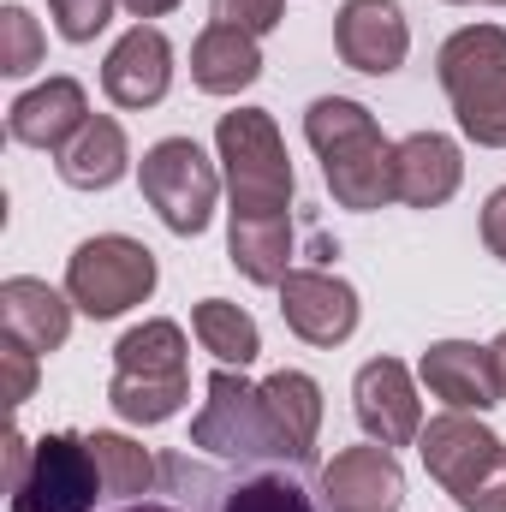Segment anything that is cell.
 Returning <instances> with one entry per match:
<instances>
[{
    "instance_id": "cell-11",
    "label": "cell",
    "mask_w": 506,
    "mask_h": 512,
    "mask_svg": "<svg viewBox=\"0 0 506 512\" xmlns=\"http://www.w3.org/2000/svg\"><path fill=\"white\" fill-rule=\"evenodd\" d=\"M352 411L364 423V435L381 447H417L423 435V399L411 387V370L399 358H370L352 382Z\"/></svg>"
},
{
    "instance_id": "cell-17",
    "label": "cell",
    "mask_w": 506,
    "mask_h": 512,
    "mask_svg": "<svg viewBox=\"0 0 506 512\" xmlns=\"http://www.w3.org/2000/svg\"><path fill=\"white\" fill-rule=\"evenodd\" d=\"M417 376H423V387H429L447 411H477V417H483V411L501 405L489 346H471V340H435V346L417 358Z\"/></svg>"
},
{
    "instance_id": "cell-1",
    "label": "cell",
    "mask_w": 506,
    "mask_h": 512,
    "mask_svg": "<svg viewBox=\"0 0 506 512\" xmlns=\"http://www.w3.org/2000/svg\"><path fill=\"white\" fill-rule=\"evenodd\" d=\"M304 137L322 155V179H328V191H334L340 209L370 215V209L399 203L393 143L381 137L376 114L364 102H352V96H316L310 114H304Z\"/></svg>"
},
{
    "instance_id": "cell-21",
    "label": "cell",
    "mask_w": 506,
    "mask_h": 512,
    "mask_svg": "<svg viewBox=\"0 0 506 512\" xmlns=\"http://www.w3.org/2000/svg\"><path fill=\"white\" fill-rule=\"evenodd\" d=\"M54 161H60V179H66L72 191H108V185L126 179V167H131L126 126L108 120V114H90V126L78 131Z\"/></svg>"
},
{
    "instance_id": "cell-15",
    "label": "cell",
    "mask_w": 506,
    "mask_h": 512,
    "mask_svg": "<svg viewBox=\"0 0 506 512\" xmlns=\"http://www.w3.org/2000/svg\"><path fill=\"white\" fill-rule=\"evenodd\" d=\"M84 126H90V96L78 78H48L6 108V137L24 149H48V155H60Z\"/></svg>"
},
{
    "instance_id": "cell-4",
    "label": "cell",
    "mask_w": 506,
    "mask_h": 512,
    "mask_svg": "<svg viewBox=\"0 0 506 512\" xmlns=\"http://www.w3.org/2000/svg\"><path fill=\"white\" fill-rule=\"evenodd\" d=\"M423 471L465 512H506V441L477 411H441L417 435Z\"/></svg>"
},
{
    "instance_id": "cell-14",
    "label": "cell",
    "mask_w": 506,
    "mask_h": 512,
    "mask_svg": "<svg viewBox=\"0 0 506 512\" xmlns=\"http://www.w3.org/2000/svg\"><path fill=\"white\" fill-rule=\"evenodd\" d=\"M334 48L352 72H370V78L399 72L411 54V24L399 0H346L334 18Z\"/></svg>"
},
{
    "instance_id": "cell-19",
    "label": "cell",
    "mask_w": 506,
    "mask_h": 512,
    "mask_svg": "<svg viewBox=\"0 0 506 512\" xmlns=\"http://www.w3.org/2000/svg\"><path fill=\"white\" fill-rule=\"evenodd\" d=\"M262 405H268V417H274L280 459L310 465V459H316V435H322V387L310 382L304 370H274V376L262 382Z\"/></svg>"
},
{
    "instance_id": "cell-22",
    "label": "cell",
    "mask_w": 506,
    "mask_h": 512,
    "mask_svg": "<svg viewBox=\"0 0 506 512\" xmlns=\"http://www.w3.org/2000/svg\"><path fill=\"white\" fill-rule=\"evenodd\" d=\"M227 256L251 286H280L292 274V215H233Z\"/></svg>"
},
{
    "instance_id": "cell-10",
    "label": "cell",
    "mask_w": 506,
    "mask_h": 512,
    "mask_svg": "<svg viewBox=\"0 0 506 512\" xmlns=\"http://www.w3.org/2000/svg\"><path fill=\"white\" fill-rule=\"evenodd\" d=\"M280 316H286V328L304 340V346H322V352H334V346H346L352 334H358V292L340 280V274H328V268H292L280 286Z\"/></svg>"
},
{
    "instance_id": "cell-2",
    "label": "cell",
    "mask_w": 506,
    "mask_h": 512,
    "mask_svg": "<svg viewBox=\"0 0 506 512\" xmlns=\"http://www.w3.org/2000/svg\"><path fill=\"white\" fill-rule=\"evenodd\" d=\"M185 328L167 322V316H149L120 334L114 346V382H108V405L126 417V423H167L179 417L185 393H191V370H185Z\"/></svg>"
},
{
    "instance_id": "cell-13",
    "label": "cell",
    "mask_w": 506,
    "mask_h": 512,
    "mask_svg": "<svg viewBox=\"0 0 506 512\" xmlns=\"http://www.w3.org/2000/svg\"><path fill=\"white\" fill-rule=\"evenodd\" d=\"M102 90L126 114L155 108L173 90V42L155 24H131L126 36L108 48V60H102Z\"/></svg>"
},
{
    "instance_id": "cell-26",
    "label": "cell",
    "mask_w": 506,
    "mask_h": 512,
    "mask_svg": "<svg viewBox=\"0 0 506 512\" xmlns=\"http://www.w3.org/2000/svg\"><path fill=\"white\" fill-rule=\"evenodd\" d=\"M221 512H316L310 507V495L292 483V477H251V483H239V489H227V501Z\"/></svg>"
},
{
    "instance_id": "cell-18",
    "label": "cell",
    "mask_w": 506,
    "mask_h": 512,
    "mask_svg": "<svg viewBox=\"0 0 506 512\" xmlns=\"http://www.w3.org/2000/svg\"><path fill=\"white\" fill-rule=\"evenodd\" d=\"M393 185H399L405 209H441L465 185L459 143L441 137V131H411L405 143H393Z\"/></svg>"
},
{
    "instance_id": "cell-25",
    "label": "cell",
    "mask_w": 506,
    "mask_h": 512,
    "mask_svg": "<svg viewBox=\"0 0 506 512\" xmlns=\"http://www.w3.org/2000/svg\"><path fill=\"white\" fill-rule=\"evenodd\" d=\"M42 30H36V18L24 12V6H0V72L6 78H24V72H36L42 66Z\"/></svg>"
},
{
    "instance_id": "cell-5",
    "label": "cell",
    "mask_w": 506,
    "mask_h": 512,
    "mask_svg": "<svg viewBox=\"0 0 506 512\" xmlns=\"http://www.w3.org/2000/svg\"><path fill=\"white\" fill-rule=\"evenodd\" d=\"M215 149H221L233 215H292V161H286V137L268 108L221 114Z\"/></svg>"
},
{
    "instance_id": "cell-23",
    "label": "cell",
    "mask_w": 506,
    "mask_h": 512,
    "mask_svg": "<svg viewBox=\"0 0 506 512\" xmlns=\"http://www.w3.org/2000/svg\"><path fill=\"white\" fill-rule=\"evenodd\" d=\"M191 328H197L203 352H215L227 370H251L256 358H262V328H256V316L239 310V304H227V298H203V304L191 310Z\"/></svg>"
},
{
    "instance_id": "cell-6",
    "label": "cell",
    "mask_w": 506,
    "mask_h": 512,
    "mask_svg": "<svg viewBox=\"0 0 506 512\" xmlns=\"http://www.w3.org/2000/svg\"><path fill=\"white\" fill-rule=\"evenodd\" d=\"M137 185H143V203L161 215L167 233L179 239H197L209 221H215V203H221V173L215 161L191 143V137H161L143 149V167H137Z\"/></svg>"
},
{
    "instance_id": "cell-30",
    "label": "cell",
    "mask_w": 506,
    "mask_h": 512,
    "mask_svg": "<svg viewBox=\"0 0 506 512\" xmlns=\"http://www.w3.org/2000/svg\"><path fill=\"white\" fill-rule=\"evenodd\" d=\"M483 245H489V256L506 262V185L483 203Z\"/></svg>"
},
{
    "instance_id": "cell-27",
    "label": "cell",
    "mask_w": 506,
    "mask_h": 512,
    "mask_svg": "<svg viewBox=\"0 0 506 512\" xmlns=\"http://www.w3.org/2000/svg\"><path fill=\"white\" fill-rule=\"evenodd\" d=\"M114 6H120V0H48V12H54V30H60L66 42H96V36L108 30Z\"/></svg>"
},
{
    "instance_id": "cell-28",
    "label": "cell",
    "mask_w": 506,
    "mask_h": 512,
    "mask_svg": "<svg viewBox=\"0 0 506 512\" xmlns=\"http://www.w3.org/2000/svg\"><path fill=\"white\" fill-rule=\"evenodd\" d=\"M280 18H286V0H215V24H233L251 36L280 30Z\"/></svg>"
},
{
    "instance_id": "cell-29",
    "label": "cell",
    "mask_w": 506,
    "mask_h": 512,
    "mask_svg": "<svg viewBox=\"0 0 506 512\" xmlns=\"http://www.w3.org/2000/svg\"><path fill=\"white\" fill-rule=\"evenodd\" d=\"M0 370H6V399L24 405L36 393V352L18 346V340H0Z\"/></svg>"
},
{
    "instance_id": "cell-33",
    "label": "cell",
    "mask_w": 506,
    "mask_h": 512,
    "mask_svg": "<svg viewBox=\"0 0 506 512\" xmlns=\"http://www.w3.org/2000/svg\"><path fill=\"white\" fill-rule=\"evenodd\" d=\"M447 6H471V0H447ZM489 6H506V0H489Z\"/></svg>"
},
{
    "instance_id": "cell-7",
    "label": "cell",
    "mask_w": 506,
    "mask_h": 512,
    "mask_svg": "<svg viewBox=\"0 0 506 512\" xmlns=\"http://www.w3.org/2000/svg\"><path fill=\"white\" fill-rule=\"evenodd\" d=\"M155 280H161L155 251L126 239V233H96L66 262V298L90 322H114V316H126L131 304H149Z\"/></svg>"
},
{
    "instance_id": "cell-8",
    "label": "cell",
    "mask_w": 506,
    "mask_h": 512,
    "mask_svg": "<svg viewBox=\"0 0 506 512\" xmlns=\"http://www.w3.org/2000/svg\"><path fill=\"white\" fill-rule=\"evenodd\" d=\"M203 411L191 417V447L215 453V459H280V435L274 417L262 405V387L245 382V370H215L203 387Z\"/></svg>"
},
{
    "instance_id": "cell-3",
    "label": "cell",
    "mask_w": 506,
    "mask_h": 512,
    "mask_svg": "<svg viewBox=\"0 0 506 512\" xmlns=\"http://www.w3.org/2000/svg\"><path fill=\"white\" fill-rule=\"evenodd\" d=\"M435 78L453 102V120L471 143L506 149V30L501 24H465L441 42Z\"/></svg>"
},
{
    "instance_id": "cell-32",
    "label": "cell",
    "mask_w": 506,
    "mask_h": 512,
    "mask_svg": "<svg viewBox=\"0 0 506 512\" xmlns=\"http://www.w3.org/2000/svg\"><path fill=\"white\" fill-rule=\"evenodd\" d=\"M489 364H495V387H501V405H506V334L489 346Z\"/></svg>"
},
{
    "instance_id": "cell-20",
    "label": "cell",
    "mask_w": 506,
    "mask_h": 512,
    "mask_svg": "<svg viewBox=\"0 0 506 512\" xmlns=\"http://www.w3.org/2000/svg\"><path fill=\"white\" fill-rule=\"evenodd\" d=\"M262 78V48H256L251 30H233V24H209L197 42H191V84L203 96H239Z\"/></svg>"
},
{
    "instance_id": "cell-24",
    "label": "cell",
    "mask_w": 506,
    "mask_h": 512,
    "mask_svg": "<svg viewBox=\"0 0 506 512\" xmlns=\"http://www.w3.org/2000/svg\"><path fill=\"white\" fill-rule=\"evenodd\" d=\"M90 453H96L102 489H108L114 501H143V495L155 489V459H149V447H137V441H126V435L96 429V435H90Z\"/></svg>"
},
{
    "instance_id": "cell-12",
    "label": "cell",
    "mask_w": 506,
    "mask_h": 512,
    "mask_svg": "<svg viewBox=\"0 0 506 512\" xmlns=\"http://www.w3.org/2000/svg\"><path fill=\"white\" fill-rule=\"evenodd\" d=\"M405 501V471L393 447H340L322 465V507L328 512H399Z\"/></svg>"
},
{
    "instance_id": "cell-9",
    "label": "cell",
    "mask_w": 506,
    "mask_h": 512,
    "mask_svg": "<svg viewBox=\"0 0 506 512\" xmlns=\"http://www.w3.org/2000/svg\"><path fill=\"white\" fill-rule=\"evenodd\" d=\"M102 471L90 435H42L30 441L24 471L12 477V512H96Z\"/></svg>"
},
{
    "instance_id": "cell-16",
    "label": "cell",
    "mask_w": 506,
    "mask_h": 512,
    "mask_svg": "<svg viewBox=\"0 0 506 512\" xmlns=\"http://www.w3.org/2000/svg\"><path fill=\"white\" fill-rule=\"evenodd\" d=\"M72 310H78V304H72L66 292H54L48 280H30V274L0 280V334L18 340V346H30L36 358H48V352L66 346Z\"/></svg>"
},
{
    "instance_id": "cell-31",
    "label": "cell",
    "mask_w": 506,
    "mask_h": 512,
    "mask_svg": "<svg viewBox=\"0 0 506 512\" xmlns=\"http://www.w3.org/2000/svg\"><path fill=\"white\" fill-rule=\"evenodd\" d=\"M120 6H126L131 18H137V24H143V18H167V12H173V6H179V0H120Z\"/></svg>"
}]
</instances>
